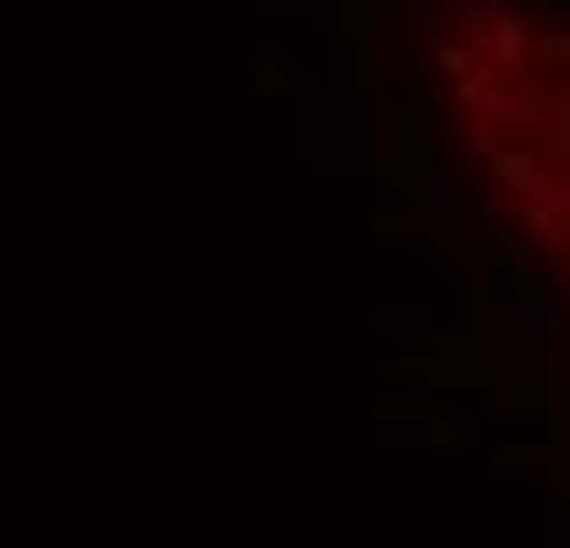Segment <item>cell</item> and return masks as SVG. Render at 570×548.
<instances>
[{
	"instance_id": "1",
	"label": "cell",
	"mask_w": 570,
	"mask_h": 548,
	"mask_svg": "<svg viewBox=\"0 0 570 548\" xmlns=\"http://www.w3.org/2000/svg\"><path fill=\"white\" fill-rule=\"evenodd\" d=\"M527 67L549 81L541 96H549L556 110L541 117V125H527V154L504 162V190L527 198L534 213H556L549 219V256L570 278V59H527Z\"/></svg>"
}]
</instances>
